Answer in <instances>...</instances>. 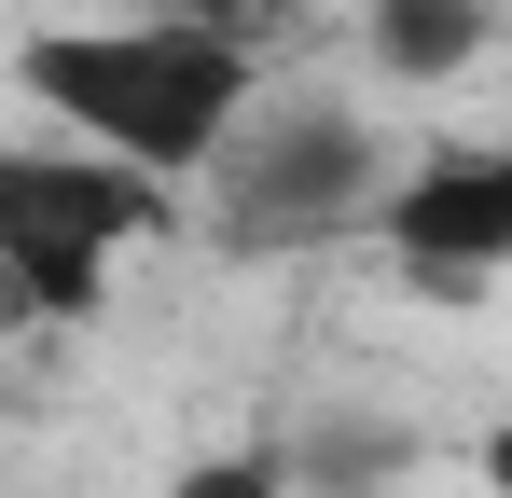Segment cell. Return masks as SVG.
Returning <instances> with one entry per match:
<instances>
[{
	"mask_svg": "<svg viewBox=\"0 0 512 498\" xmlns=\"http://www.w3.org/2000/svg\"><path fill=\"white\" fill-rule=\"evenodd\" d=\"M180 180L84 153V139H0V263L28 277L42 319H97L111 305V263L139 236H167Z\"/></svg>",
	"mask_w": 512,
	"mask_h": 498,
	"instance_id": "obj_2",
	"label": "cell"
},
{
	"mask_svg": "<svg viewBox=\"0 0 512 498\" xmlns=\"http://www.w3.org/2000/svg\"><path fill=\"white\" fill-rule=\"evenodd\" d=\"M180 28H208V42H236V56H277V42H291V28H305V0H167Z\"/></svg>",
	"mask_w": 512,
	"mask_h": 498,
	"instance_id": "obj_6",
	"label": "cell"
},
{
	"mask_svg": "<svg viewBox=\"0 0 512 498\" xmlns=\"http://www.w3.org/2000/svg\"><path fill=\"white\" fill-rule=\"evenodd\" d=\"M471 471H485V498H512V415L485 429V443H471Z\"/></svg>",
	"mask_w": 512,
	"mask_h": 498,
	"instance_id": "obj_8",
	"label": "cell"
},
{
	"mask_svg": "<svg viewBox=\"0 0 512 498\" xmlns=\"http://www.w3.org/2000/svg\"><path fill=\"white\" fill-rule=\"evenodd\" d=\"M374 236L388 263H471V277H512V139L485 153H429L416 180L374 194Z\"/></svg>",
	"mask_w": 512,
	"mask_h": 498,
	"instance_id": "obj_4",
	"label": "cell"
},
{
	"mask_svg": "<svg viewBox=\"0 0 512 498\" xmlns=\"http://www.w3.org/2000/svg\"><path fill=\"white\" fill-rule=\"evenodd\" d=\"M14 97H28L42 125H70L84 153L194 194L208 153L236 139V111L263 97V70L236 42L180 28V14H111V28H28V42H14Z\"/></svg>",
	"mask_w": 512,
	"mask_h": 498,
	"instance_id": "obj_1",
	"label": "cell"
},
{
	"mask_svg": "<svg viewBox=\"0 0 512 498\" xmlns=\"http://www.w3.org/2000/svg\"><path fill=\"white\" fill-rule=\"evenodd\" d=\"M208 194H222V236L236 249H291V236H333L346 208H374V125L305 97V111H236V139L208 153Z\"/></svg>",
	"mask_w": 512,
	"mask_h": 498,
	"instance_id": "obj_3",
	"label": "cell"
},
{
	"mask_svg": "<svg viewBox=\"0 0 512 498\" xmlns=\"http://www.w3.org/2000/svg\"><path fill=\"white\" fill-rule=\"evenodd\" d=\"M167 498H291V457H277V443H222V457H194Z\"/></svg>",
	"mask_w": 512,
	"mask_h": 498,
	"instance_id": "obj_7",
	"label": "cell"
},
{
	"mask_svg": "<svg viewBox=\"0 0 512 498\" xmlns=\"http://www.w3.org/2000/svg\"><path fill=\"white\" fill-rule=\"evenodd\" d=\"M485 42H499V0H360V56L388 83H457V70H485Z\"/></svg>",
	"mask_w": 512,
	"mask_h": 498,
	"instance_id": "obj_5",
	"label": "cell"
}]
</instances>
